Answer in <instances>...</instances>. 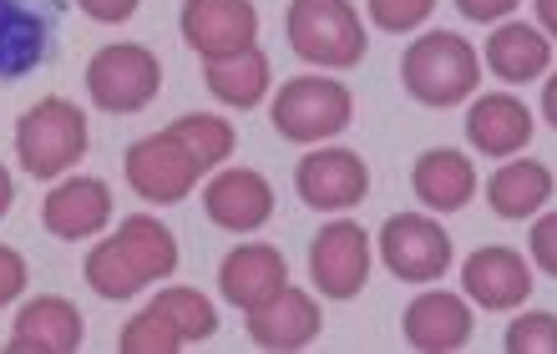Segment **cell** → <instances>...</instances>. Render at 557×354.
<instances>
[{"mask_svg": "<svg viewBox=\"0 0 557 354\" xmlns=\"http://www.w3.org/2000/svg\"><path fill=\"white\" fill-rule=\"evenodd\" d=\"M112 223V188L102 177H61L41 203V228L61 243H87Z\"/></svg>", "mask_w": 557, "mask_h": 354, "instance_id": "13", "label": "cell"}, {"mask_svg": "<svg viewBox=\"0 0 557 354\" xmlns=\"http://www.w3.org/2000/svg\"><path fill=\"white\" fill-rule=\"evenodd\" d=\"M517 5H522V0H456V11L467 15V21H482V26H497V21H507Z\"/></svg>", "mask_w": 557, "mask_h": 354, "instance_id": "34", "label": "cell"}, {"mask_svg": "<svg viewBox=\"0 0 557 354\" xmlns=\"http://www.w3.org/2000/svg\"><path fill=\"white\" fill-rule=\"evenodd\" d=\"M320 329H324L320 299L305 294V289H289V283L269 299L264 309L249 314V340L259 350H278V354H294V350H305V344H314Z\"/></svg>", "mask_w": 557, "mask_h": 354, "instance_id": "19", "label": "cell"}, {"mask_svg": "<svg viewBox=\"0 0 557 354\" xmlns=\"http://www.w3.org/2000/svg\"><path fill=\"white\" fill-rule=\"evenodd\" d=\"M82 340H87V319H82V309L72 299L36 294L15 314L5 354H76Z\"/></svg>", "mask_w": 557, "mask_h": 354, "instance_id": "14", "label": "cell"}, {"mask_svg": "<svg viewBox=\"0 0 557 354\" xmlns=\"http://www.w3.org/2000/svg\"><path fill=\"white\" fill-rule=\"evenodd\" d=\"M411 192L416 203H425L431 213H461L476 198V167H471L467 152L431 148L411 167Z\"/></svg>", "mask_w": 557, "mask_h": 354, "instance_id": "21", "label": "cell"}, {"mask_svg": "<svg viewBox=\"0 0 557 354\" xmlns=\"http://www.w3.org/2000/svg\"><path fill=\"white\" fill-rule=\"evenodd\" d=\"M177 30L203 61H219L259 41V11L253 0H183Z\"/></svg>", "mask_w": 557, "mask_h": 354, "instance_id": "11", "label": "cell"}, {"mask_svg": "<svg viewBox=\"0 0 557 354\" xmlns=\"http://www.w3.org/2000/svg\"><path fill=\"white\" fill-rule=\"evenodd\" d=\"M203 81H208V91H213L223 106L253 112V106L269 97L274 72H269V56L259 51V46H244V51H234V56L203 61Z\"/></svg>", "mask_w": 557, "mask_h": 354, "instance_id": "23", "label": "cell"}, {"mask_svg": "<svg viewBox=\"0 0 557 354\" xmlns=\"http://www.w3.org/2000/svg\"><path fill=\"white\" fill-rule=\"evenodd\" d=\"M152 309H162L168 319H173V329L183 334V344H203V340L219 334V309H213L198 289L173 283V289H162V294L152 299Z\"/></svg>", "mask_w": 557, "mask_h": 354, "instance_id": "27", "label": "cell"}, {"mask_svg": "<svg viewBox=\"0 0 557 354\" xmlns=\"http://www.w3.org/2000/svg\"><path fill=\"white\" fill-rule=\"evenodd\" d=\"M370 21L381 30H391V36H406V30L425 26L431 21V11H436V0H366Z\"/></svg>", "mask_w": 557, "mask_h": 354, "instance_id": "30", "label": "cell"}, {"mask_svg": "<svg viewBox=\"0 0 557 354\" xmlns=\"http://www.w3.org/2000/svg\"><path fill=\"white\" fill-rule=\"evenodd\" d=\"M486 203L492 213L507 223H522V218H537L543 203H553V167L547 163H502L497 173L486 177Z\"/></svg>", "mask_w": 557, "mask_h": 354, "instance_id": "22", "label": "cell"}, {"mask_svg": "<svg viewBox=\"0 0 557 354\" xmlns=\"http://www.w3.org/2000/svg\"><path fill=\"white\" fill-rule=\"evenodd\" d=\"M66 0H0V87L26 81L57 61Z\"/></svg>", "mask_w": 557, "mask_h": 354, "instance_id": "6", "label": "cell"}, {"mask_svg": "<svg viewBox=\"0 0 557 354\" xmlns=\"http://www.w3.org/2000/svg\"><path fill=\"white\" fill-rule=\"evenodd\" d=\"M76 11L91 15L97 26H122L137 15V0H76Z\"/></svg>", "mask_w": 557, "mask_h": 354, "instance_id": "33", "label": "cell"}, {"mask_svg": "<svg viewBox=\"0 0 557 354\" xmlns=\"http://www.w3.org/2000/svg\"><path fill=\"white\" fill-rule=\"evenodd\" d=\"M400 329H406V344L421 354H456L471 344V299L451 294V289H425L406 304L400 314Z\"/></svg>", "mask_w": 557, "mask_h": 354, "instance_id": "12", "label": "cell"}, {"mask_svg": "<svg viewBox=\"0 0 557 354\" xmlns=\"http://www.w3.org/2000/svg\"><path fill=\"white\" fill-rule=\"evenodd\" d=\"M486 72L512 87L543 81L553 72V41L528 21H497V30L486 36Z\"/></svg>", "mask_w": 557, "mask_h": 354, "instance_id": "20", "label": "cell"}, {"mask_svg": "<svg viewBox=\"0 0 557 354\" xmlns=\"http://www.w3.org/2000/svg\"><path fill=\"white\" fill-rule=\"evenodd\" d=\"M502 350L507 354H557V314H547V309L517 314L512 325H507Z\"/></svg>", "mask_w": 557, "mask_h": 354, "instance_id": "29", "label": "cell"}, {"mask_svg": "<svg viewBox=\"0 0 557 354\" xmlns=\"http://www.w3.org/2000/svg\"><path fill=\"white\" fill-rule=\"evenodd\" d=\"M370 243L375 238L350 218L324 223L320 233L309 238V283L320 299H360V289L370 283Z\"/></svg>", "mask_w": 557, "mask_h": 354, "instance_id": "8", "label": "cell"}, {"mask_svg": "<svg viewBox=\"0 0 557 354\" xmlns=\"http://www.w3.org/2000/svg\"><path fill=\"white\" fill-rule=\"evenodd\" d=\"M82 274H87V283H91V294L97 299H133V294H143L147 283L137 279V268L127 264V253L117 249V238H107V243H97V249L87 253V264H82Z\"/></svg>", "mask_w": 557, "mask_h": 354, "instance_id": "26", "label": "cell"}, {"mask_svg": "<svg viewBox=\"0 0 557 354\" xmlns=\"http://www.w3.org/2000/svg\"><path fill=\"white\" fill-rule=\"evenodd\" d=\"M162 132L177 137V142L188 148V157L203 167V173H208V167H219V163H228V157H234V148H238L234 122L213 117V112H188V117L168 122Z\"/></svg>", "mask_w": 557, "mask_h": 354, "instance_id": "25", "label": "cell"}, {"mask_svg": "<svg viewBox=\"0 0 557 354\" xmlns=\"http://www.w3.org/2000/svg\"><path fill=\"white\" fill-rule=\"evenodd\" d=\"M284 36H289L294 56L320 72H350L370 51V36L350 0H289Z\"/></svg>", "mask_w": 557, "mask_h": 354, "instance_id": "3", "label": "cell"}, {"mask_svg": "<svg viewBox=\"0 0 557 354\" xmlns=\"http://www.w3.org/2000/svg\"><path fill=\"white\" fill-rule=\"evenodd\" d=\"M122 177H127V188H133L143 203L173 207L198 188L203 167L193 163L188 148H183L177 137L152 132V137H143V142L127 148V157H122Z\"/></svg>", "mask_w": 557, "mask_h": 354, "instance_id": "9", "label": "cell"}, {"mask_svg": "<svg viewBox=\"0 0 557 354\" xmlns=\"http://www.w3.org/2000/svg\"><path fill=\"white\" fill-rule=\"evenodd\" d=\"M117 350L122 354H177V350H188V344H183V334L173 329V319H168V314L147 304L143 314H133V319L122 325Z\"/></svg>", "mask_w": 557, "mask_h": 354, "instance_id": "28", "label": "cell"}, {"mask_svg": "<svg viewBox=\"0 0 557 354\" xmlns=\"http://www.w3.org/2000/svg\"><path fill=\"white\" fill-rule=\"evenodd\" d=\"M400 87H406L411 102L446 112V106H461L476 97L482 61H476L471 41H461L456 30H425L400 56Z\"/></svg>", "mask_w": 557, "mask_h": 354, "instance_id": "1", "label": "cell"}, {"mask_svg": "<svg viewBox=\"0 0 557 354\" xmlns=\"http://www.w3.org/2000/svg\"><path fill=\"white\" fill-rule=\"evenodd\" d=\"M284 283H289V264L274 243H238L219 264V294L244 314L264 309Z\"/></svg>", "mask_w": 557, "mask_h": 354, "instance_id": "18", "label": "cell"}, {"mask_svg": "<svg viewBox=\"0 0 557 354\" xmlns=\"http://www.w3.org/2000/svg\"><path fill=\"white\" fill-rule=\"evenodd\" d=\"M91 148L87 112L66 97H41L36 106L21 112L15 122V163L41 182H57L61 173H72Z\"/></svg>", "mask_w": 557, "mask_h": 354, "instance_id": "2", "label": "cell"}, {"mask_svg": "<svg viewBox=\"0 0 557 354\" xmlns=\"http://www.w3.org/2000/svg\"><path fill=\"white\" fill-rule=\"evenodd\" d=\"M11 203H15V177L5 173V163H0V218L11 213Z\"/></svg>", "mask_w": 557, "mask_h": 354, "instance_id": "37", "label": "cell"}, {"mask_svg": "<svg viewBox=\"0 0 557 354\" xmlns=\"http://www.w3.org/2000/svg\"><path fill=\"white\" fill-rule=\"evenodd\" d=\"M461 283H467L471 304H482L492 314L522 309L528 294L537 289L532 283V264L517 249H502V243H486V249L471 253L467 264H461Z\"/></svg>", "mask_w": 557, "mask_h": 354, "instance_id": "15", "label": "cell"}, {"mask_svg": "<svg viewBox=\"0 0 557 354\" xmlns=\"http://www.w3.org/2000/svg\"><path fill=\"white\" fill-rule=\"evenodd\" d=\"M375 249H381V264L391 268L400 283H441L456 258L451 233H446L431 213H391V218L381 223Z\"/></svg>", "mask_w": 557, "mask_h": 354, "instance_id": "7", "label": "cell"}, {"mask_svg": "<svg viewBox=\"0 0 557 354\" xmlns=\"http://www.w3.org/2000/svg\"><path fill=\"white\" fill-rule=\"evenodd\" d=\"M528 249H532V264L543 268L547 279H557V213H543V218L532 223Z\"/></svg>", "mask_w": 557, "mask_h": 354, "instance_id": "31", "label": "cell"}, {"mask_svg": "<svg viewBox=\"0 0 557 354\" xmlns=\"http://www.w3.org/2000/svg\"><path fill=\"white\" fill-rule=\"evenodd\" d=\"M532 5H537V30L547 41H557V0H532Z\"/></svg>", "mask_w": 557, "mask_h": 354, "instance_id": "35", "label": "cell"}, {"mask_svg": "<svg viewBox=\"0 0 557 354\" xmlns=\"http://www.w3.org/2000/svg\"><path fill=\"white\" fill-rule=\"evenodd\" d=\"M537 122H532L528 102L512 97V91H486V97H471L467 106V142L482 157H517V152L532 142Z\"/></svg>", "mask_w": 557, "mask_h": 354, "instance_id": "17", "label": "cell"}, {"mask_svg": "<svg viewBox=\"0 0 557 354\" xmlns=\"http://www.w3.org/2000/svg\"><path fill=\"white\" fill-rule=\"evenodd\" d=\"M294 192L314 213H345V207L366 203L370 167L350 148H314L294 163Z\"/></svg>", "mask_w": 557, "mask_h": 354, "instance_id": "10", "label": "cell"}, {"mask_svg": "<svg viewBox=\"0 0 557 354\" xmlns=\"http://www.w3.org/2000/svg\"><path fill=\"white\" fill-rule=\"evenodd\" d=\"M117 249L127 253V264L137 268L143 283H162L177 274V233L168 223H158L152 213H133L117 223Z\"/></svg>", "mask_w": 557, "mask_h": 354, "instance_id": "24", "label": "cell"}, {"mask_svg": "<svg viewBox=\"0 0 557 354\" xmlns=\"http://www.w3.org/2000/svg\"><path fill=\"white\" fill-rule=\"evenodd\" d=\"M543 122H547V127H553V132H557V72L543 81Z\"/></svg>", "mask_w": 557, "mask_h": 354, "instance_id": "36", "label": "cell"}, {"mask_svg": "<svg viewBox=\"0 0 557 354\" xmlns=\"http://www.w3.org/2000/svg\"><path fill=\"white\" fill-rule=\"evenodd\" d=\"M269 122L284 142L314 148V142H330L355 122V97L345 81H330V76H289L278 87L274 106H269Z\"/></svg>", "mask_w": 557, "mask_h": 354, "instance_id": "4", "label": "cell"}, {"mask_svg": "<svg viewBox=\"0 0 557 354\" xmlns=\"http://www.w3.org/2000/svg\"><path fill=\"white\" fill-rule=\"evenodd\" d=\"M21 294H26V258L0 243V309H5L11 299H21Z\"/></svg>", "mask_w": 557, "mask_h": 354, "instance_id": "32", "label": "cell"}, {"mask_svg": "<svg viewBox=\"0 0 557 354\" xmlns=\"http://www.w3.org/2000/svg\"><path fill=\"white\" fill-rule=\"evenodd\" d=\"M162 91V61L152 46L112 41L87 61V97L107 117H133L158 102Z\"/></svg>", "mask_w": 557, "mask_h": 354, "instance_id": "5", "label": "cell"}, {"mask_svg": "<svg viewBox=\"0 0 557 354\" xmlns=\"http://www.w3.org/2000/svg\"><path fill=\"white\" fill-rule=\"evenodd\" d=\"M203 213L213 228L259 233V228L274 218V188H269V177L253 173V167H223L203 188Z\"/></svg>", "mask_w": 557, "mask_h": 354, "instance_id": "16", "label": "cell"}]
</instances>
